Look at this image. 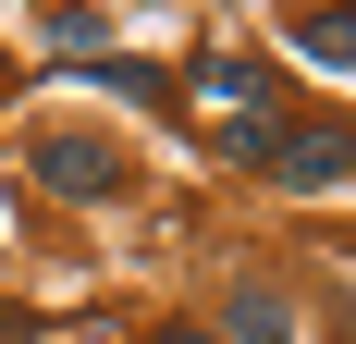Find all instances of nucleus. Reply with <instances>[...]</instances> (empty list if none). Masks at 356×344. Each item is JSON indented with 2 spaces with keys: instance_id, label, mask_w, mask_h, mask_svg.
Listing matches in <instances>:
<instances>
[{
  "instance_id": "obj_5",
  "label": "nucleus",
  "mask_w": 356,
  "mask_h": 344,
  "mask_svg": "<svg viewBox=\"0 0 356 344\" xmlns=\"http://www.w3.org/2000/svg\"><path fill=\"white\" fill-rule=\"evenodd\" d=\"M295 49L332 62V74H356V0H307V13H295Z\"/></svg>"
},
{
  "instance_id": "obj_4",
  "label": "nucleus",
  "mask_w": 356,
  "mask_h": 344,
  "mask_svg": "<svg viewBox=\"0 0 356 344\" xmlns=\"http://www.w3.org/2000/svg\"><path fill=\"white\" fill-rule=\"evenodd\" d=\"M197 111H221V123H258V111H283V74L270 62H197Z\"/></svg>"
},
{
  "instance_id": "obj_6",
  "label": "nucleus",
  "mask_w": 356,
  "mask_h": 344,
  "mask_svg": "<svg viewBox=\"0 0 356 344\" xmlns=\"http://www.w3.org/2000/svg\"><path fill=\"white\" fill-rule=\"evenodd\" d=\"M221 148H234L246 172H270V148H283V111H258V123H221Z\"/></svg>"
},
{
  "instance_id": "obj_7",
  "label": "nucleus",
  "mask_w": 356,
  "mask_h": 344,
  "mask_svg": "<svg viewBox=\"0 0 356 344\" xmlns=\"http://www.w3.org/2000/svg\"><path fill=\"white\" fill-rule=\"evenodd\" d=\"M49 49H99V0H62L49 13Z\"/></svg>"
},
{
  "instance_id": "obj_1",
  "label": "nucleus",
  "mask_w": 356,
  "mask_h": 344,
  "mask_svg": "<svg viewBox=\"0 0 356 344\" xmlns=\"http://www.w3.org/2000/svg\"><path fill=\"white\" fill-rule=\"evenodd\" d=\"M25 172H37V197H62V209H111L136 185V160H123L99 123H49V136L25 148Z\"/></svg>"
},
{
  "instance_id": "obj_3",
  "label": "nucleus",
  "mask_w": 356,
  "mask_h": 344,
  "mask_svg": "<svg viewBox=\"0 0 356 344\" xmlns=\"http://www.w3.org/2000/svg\"><path fill=\"white\" fill-rule=\"evenodd\" d=\"M221 344H295V295L270 271H234L221 283Z\"/></svg>"
},
{
  "instance_id": "obj_9",
  "label": "nucleus",
  "mask_w": 356,
  "mask_h": 344,
  "mask_svg": "<svg viewBox=\"0 0 356 344\" xmlns=\"http://www.w3.org/2000/svg\"><path fill=\"white\" fill-rule=\"evenodd\" d=\"M160 344H221V332H209V320H172V332H160Z\"/></svg>"
},
{
  "instance_id": "obj_2",
  "label": "nucleus",
  "mask_w": 356,
  "mask_h": 344,
  "mask_svg": "<svg viewBox=\"0 0 356 344\" xmlns=\"http://www.w3.org/2000/svg\"><path fill=\"white\" fill-rule=\"evenodd\" d=\"M344 172H356V136H344V123H283V148H270V185L320 197V185H344Z\"/></svg>"
},
{
  "instance_id": "obj_8",
  "label": "nucleus",
  "mask_w": 356,
  "mask_h": 344,
  "mask_svg": "<svg viewBox=\"0 0 356 344\" xmlns=\"http://www.w3.org/2000/svg\"><path fill=\"white\" fill-rule=\"evenodd\" d=\"M0 344H37V320H25V308H0Z\"/></svg>"
}]
</instances>
